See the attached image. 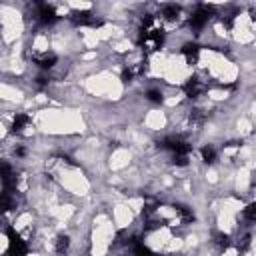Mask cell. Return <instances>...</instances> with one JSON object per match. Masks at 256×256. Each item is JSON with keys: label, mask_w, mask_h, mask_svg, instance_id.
Returning a JSON list of instances; mask_svg holds the SVG:
<instances>
[{"label": "cell", "mask_w": 256, "mask_h": 256, "mask_svg": "<svg viewBox=\"0 0 256 256\" xmlns=\"http://www.w3.org/2000/svg\"><path fill=\"white\" fill-rule=\"evenodd\" d=\"M14 170H12V166H10V162H6V160H0V180L2 178H6L8 174H12Z\"/></svg>", "instance_id": "13"}, {"label": "cell", "mask_w": 256, "mask_h": 256, "mask_svg": "<svg viewBox=\"0 0 256 256\" xmlns=\"http://www.w3.org/2000/svg\"><path fill=\"white\" fill-rule=\"evenodd\" d=\"M182 88H184V94H186L188 98H192V100L200 98V96L206 92V84H204L202 80H198V78H190V80H186Z\"/></svg>", "instance_id": "4"}, {"label": "cell", "mask_w": 256, "mask_h": 256, "mask_svg": "<svg viewBox=\"0 0 256 256\" xmlns=\"http://www.w3.org/2000/svg\"><path fill=\"white\" fill-rule=\"evenodd\" d=\"M58 14L54 10L52 4H46V2H38V22L44 24V26H50L54 22H58Z\"/></svg>", "instance_id": "3"}, {"label": "cell", "mask_w": 256, "mask_h": 256, "mask_svg": "<svg viewBox=\"0 0 256 256\" xmlns=\"http://www.w3.org/2000/svg\"><path fill=\"white\" fill-rule=\"evenodd\" d=\"M220 248H228L230 246V236L228 234H216V240H214Z\"/></svg>", "instance_id": "14"}, {"label": "cell", "mask_w": 256, "mask_h": 256, "mask_svg": "<svg viewBox=\"0 0 256 256\" xmlns=\"http://www.w3.org/2000/svg\"><path fill=\"white\" fill-rule=\"evenodd\" d=\"M178 14H180V8H178L176 4H166V6L162 8V16H164L166 20H174V18H178Z\"/></svg>", "instance_id": "11"}, {"label": "cell", "mask_w": 256, "mask_h": 256, "mask_svg": "<svg viewBox=\"0 0 256 256\" xmlns=\"http://www.w3.org/2000/svg\"><path fill=\"white\" fill-rule=\"evenodd\" d=\"M200 156H202V160L206 162V164H214L216 162V150L212 148V146H202L200 148Z\"/></svg>", "instance_id": "10"}, {"label": "cell", "mask_w": 256, "mask_h": 256, "mask_svg": "<svg viewBox=\"0 0 256 256\" xmlns=\"http://www.w3.org/2000/svg\"><path fill=\"white\" fill-rule=\"evenodd\" d=\"M16 206V198L12 192H6L2 190L0 192V212H6V210H12Z\"/></svg>", "instance_id": "8"}, {"label": "cell", "mask_w": 256, "mask_h": 256, "mask_svg": "<svg viewBox=\"0 0 256 256\" xmlns=\"http://www.w3.org/2000/svg\"><path fill=\"white\" fill-rule=\"evenodd\" d=\"M244 216H246L250 222L254 220V216H256V208H254V204H248V206H246V210H244Z\"/></svg>", "instance_id": "15"}, {"label": "cell", "mask_w": 256, "mask_h": 256, "mask_svg": "<svg viewBox=\"0 0 256 256\" xmlns=\"http://www.w3.org/2000/svg\"><path fill=\"white\" fill-rule=\"evenodd\" d=\"M6 236H8V256H26L28 254V244L16 232L14 226H8L6 228Z\"/></svg>", "instance_id": "1"}, {"label": "cell", "mask_w": 256, "mask_h": 256, "mask_svg": "<svg viewBox=\"0 0 256 256\" xmlns=\"http://www.w3.org/2000/svg\"><path fill=\"white\" fill-rule=\"evenodd\" d=\"M68 248H70V238H68L66 234H58L56 240H54V250H56L58 254H64Z\"/></svg>", "instance_id": "9"}, {"label": "cell", "mask_w": 256, "mask_h": 256, "mask_svg": "<svg viewBox=\"0 0 256 256\" xmlns=\"http://www.w3.org/2000/svg\"><path fill=\"white\" fill-rule=\"evenodd\" d=\"M210 12H212V6H206V4H200L188 18V24L192 30H202L206 26V22L210 20Z\"/></svg>", "instance_id": "2"}, {"label": "cell", "mask_w": 256, "mask_h": 256, "mask_svg": "<svg viewBox=\"0 0 256 256\" xmlns=\"http://www.w3.org/2000/svg\"><path fill=\"white\" fill-rule=\"evenodd\" d=\"M28 122H30V116L28 114H24V112H16V116L12 118V134H20L26 126H28Z\"/></svg>", "instance_id": "7"}, {"label": "cell", "mask_w": 256, "mask_h": 256, "mask_svg": "<svg viewBox=\"0 0 256 256\" xmlns=\"http://www.w3.org/2000/svg\"><path fill=\"white\" fill-rule=\"evenodd\" d=\"M146 98H148L150 102H156V104H158V102H162L164 96H162V90H158V88H148V90H146Z\"/></svg>", "instance_id": "12"}, {"label": "cell", "mask_w": 256, "mask_h": 256, "mask_svg": "<svg viewBox=\"0 0 256 256\" xmlns=\"http://www.w3.org/2000/svg\"><path fill=\"white\" fill-rule=\"evenodd\" d=\"M180 52L184 54V58H186V62H188V64H194V62L198 60L200 46H198L196 42H186V44L182 46V50H180Z\"/></svg>", "instance_id": "6"}, {"label": "cell", "mask_w": 256, "mask_h": 256, "mask_svg": "<svg viewBox=\"0 0 256 256\" xmlns=\"http://www.w3.org/2000/svg\"><path fill=\"white\" fill-rule=\"evenodd\" d=\"M32 62L42 70V72H48L50 68H54L56 66V62H58V56L54 54V52H44V54H34L32 56Z\"/></svg>", "instance_id": "5"}, {"label": "cell", "mask_w": 256, "mask_h": 256, "mask_svg": "<svg viewBox=\"0 0 256 256\" xmlns=\"http://www.w3.org/2000/svg\"><path fill=\"white\" fill-rule=\"evenodd\" d=\"M14 154H16L18 158H24V156H26V148H24L22 144H18V146L14 148Z\"/></svg>", "instance_id": "16"}]
</instances>
